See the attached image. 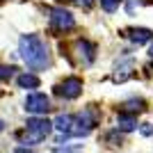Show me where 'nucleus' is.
Returning <instances> with one entry per match:
<instances>
[{
    "label": "nucleus",
    "mask_w": 153,
    "mask_h": 153,
    "mask_svg": "<svg viewBox=\"0 0 153 153\" xmlns=\"http://www.w3.org/2000/svg\"><path fill=\"white\" fill-rule=\"evenodd\" d=\"M71 2H73V5H78V7H85V9H87V7H91V2H94V0H71Z\"/></svg>",
    "instance_id": "16"
},
{
    "label": "nucleus",
    "mask_w": 153,
    "mask_h": 153,
    "mask_svg": "<svg viewBox=\"0 0 153 153\" xmlns=\"http://www.w3.org/2000/svg\"><path fill=\"white\" fill-rule=\"evenodd\" d=\"M149 57L153 59V44H151V48H149Z\"/></svg>",
    "instance_id": "18"
},
{
    "label": "nucleus",
    "mask_w": 153,
    "mask_h": 153,
    "mask_svg": "<svg viewBox=\"0 0 153 153\" xmlns=\"http://www.w3.org/2000/svg\"><path fill=\"white\" fill-rule=\"evenodd\" d=\"M16 85H19L21 89H37L39 85H41V80H39L34 73H21V76L16 78Z\"/></svg>",
    "instance_id": "9"
},
{
    "label": "nucleus",
    "mask_w": 153,
    "mask_h": 153,
    "mask_svg": "<svg viewBox=\"0 0 153 153\" xmlns=\"http://www.w3.org/2000/svg\"><path fill=\"white\" fill-rule=\"evenodd\" d=\"M55 94H57L59 98H66V101L78 98V96L82 94V78H78V76L64 78L59 85H55Z\"/></svg>",
    "instance_id": "4"
},
{
    "label": "nucleus",
    "mask_w": 153,
    "mask_h": 153,
    "mask_svg": "<svg viewBox=\"0 0 153 153\" xmlns=\"http://www.w3.org/2000/svg\"><path fill=\"white\" fill-rule=\"evenodd\" d=\"M73 123H76V114H57V117H55V121H53V128H55L57 133H62L59 142L66 140V137L71 135V128H73Z\"/></svg>",
    "instance_id": "6"
},
{
    "label": "nucleus",
    "mask_w": 153,
    "mask_h": 153,
    "mask_svg": "<svg viewBox=\"0 0 153 153\" xmlns=\"http://www.w3.org/2000/svg\"><path fill=\"white\" fill-rule=\"evenodd\" d=\"M25 112H32V114H46L48 110H51V98L46 94H39V91H32L27 94L25 98Z\"/></svg>",
    "instance_id": "5"
},
{
    "label": "nucleus",
    "mask_w": 153,
    "mask_h": 153,
    "mask_svg": "<svg viewBox=\"0 0 153 153\" xmlns=\"http://www.w3.org/2000/svg\"><path fill=\"white\" fill-rule=\"evenodd\" d=\"M137 114H133V112H126V110H121L119 112V117H117V128L121 130V133H130V130H137Z\"/></svg>",
    "instance_id": "8"
},
{
    "label": "nucleus",
    "mask_w": 153,
    "mask_h": 153,
    "mask_svg": "<svg viewBox=\"0 0 153 153\" xmlns=\"http://www.w3.org/2000/svg\"><path fill=\"white\" fill-rule=\"evenodd\" d=\"M19 55H21V59L27 64V69H32V71H41L51 64L48 46L44 44V39L39 37V34H23V37H21Z\"/></svg>",
    "instance_id": "1"
},
{
    "label": "nucleus",
    "mask_w": 153,
    "mask_h": 153,
    "mask_svg": "<svg viewBox=\"0 0 153 153\" xmlns=\"http://www.w3.org/2000/svg\"><path fill=\"white\" fill-rule=\"evenodd\" d=\"M126 112H133V114H140V112H144L146 110V103L142 101V98H128L126 103L121 105Z\"/></svg>",
    "instance_id": "11"
},
{
    "label": "nucleus",
    "mask_w": 153,
    "mask_h": 153,
    "mask_svg": "<svg viewBox=\"0 0 153 153\" xmlns=\"http://www.w3.org/2000/svg\"><path fill=\"white\" fill-rule=\"evenodd\" d=\"M16 73L14 66H7V64H0V80H9V78Z\"/></svg>",
    "instance_id": "13"
},
{
    "label": "nucleus",
    "mask_w": 153,
    "mask_h": 153,
    "mask_svg": "<svg viewBox=\"0 0 153 153\" xmlns=\"http://www.w3.org/2000/svg\"><path fill=\"white\" fill-rule=\"evenodd\" d=\"M78 48H80V55H85V64H91L96 59V44H91V41H87V39H82V41H78Z\"/></svg>",
    "instance_id": "10"
},
{
    "label": "nucleus",
    "mask_w": 153,
    "mask_h": 153,
    "mask_svg": "<svg viewBox=\"0 0 153 153\" xmlns=\"http://www.w3.org/2000/svg\"><path fill=\"white\" fill-rule=\"evenodd\" d=\"M98 2H101V7L103 9H105V12H117V9H119V7H121V2L123 0H98Z\"/></svg>",
    "instance_id": "12"
},
{
    "label": "nucleus",
    "mask_w": 153,
    "mask_h": 153,
    "mask_svg": "<svg viewBox=\"0 0 153 153\" xmlns=\"http://www.w3.org/2000/svg\"><path fill=\"white\" fill-rule=\"evenodd\" d=\"M16 153H32V151H27V149H21V146H19V149H16Z\"/></svg>",
    "instance_id": "17"
},
{
    "label": "nucleus",
    "mask_w": 153,
    "mask_h": 153,
    "mask_svg": "<svg viewBox=\"0 0 153 153\" xmlns=\"http://www.w3.org/2000/svg\"><path fill=\"white\" fill-rule=\"evenodd\" d=\"M137 128H140V133L144 135V137H151L153 135V123H140Z\"/></svg>",
    "instance_id": "15"
},
{
    "label": "nucleus",
    "mask_w": 153,
    "mask_h": 153,
    "mask_svg": "<svg viewBox=\"0 0 153 153\" xmlns=\"http://www.w3.org/2000/svg\"><path fill=\"white\" fill-rule=\"evenodd\" d=\"M48 23H51L53 32H57V34L76 30L73 14H71L69 9H64V7H51V9H48Z\"/></svg>",
    "instance_id": "3"
},
{
    "label": "nucleus",
    "mask_w": 153,
    "mask_h": 153,
    "mask_svg": "<svg viewBox=\"0 0 153 153\" xmlns=\"http://www.w3.org/2000/svg\"><path fill=\"white\" fill-rule=\"evenodd\" d=\"M123 34L137 46L153 41V30H149V27H128V30H123Z\"/></svg>",
    "instance_id": "7"
},
{
    "label": "nucleus",
    "mask_w": 153,
    "mask_h": 153,
    "mask_svg": "<svg viewBox=\"0 0 153 153\" xmlns=\"http://www.w3.org/2000/svg\"><path fill=\"white\" fill-rule=\"evenodd\" d=\"M55 151L57 153H82V144H73V146H66V144H64V146H57Z\"/></svg>",
    "instance_id": "14"
},
{
    "label": "nucleus",
    "mask_w": 153,
    "mask_h": 153,
    "mask_svg": "<svg viewBox=\"0 0 153 153\" xmlns=\"http://www.w3.org/2000/svg\"><path fill=\"white\" fill-rule=\"evenodd\" d=\"M53 133V121L44 119V117H30L25 123V144H37V142L46 140Z\"/></svg>",
    "instance_id": "2"
},
{
    "label": "nucleus",
    "mask_w": 153,
    "mask_h": 153,
    "mask_svg": "<svg viewBox=\"0 0 153 153\" xmlns=\"http://www.w3.org/2000/svg\"><path fill=\"white\" fill-rule=\"evenodd\" d=\"M2 130H5V121H2V119H0V133H2Z\"/></svg>",
    "instance_id": "19"
}]
</instances>
